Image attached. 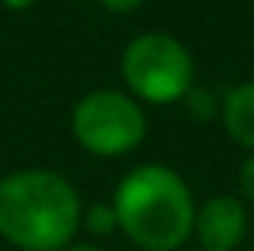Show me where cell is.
<instances>
[{
  "label": "cell",
  "instance_id": "obj_4",
  "mask_svg": "<svg viewBox=\"0 0 254 251\" xmlns=\"http://www.w3.org/2000/svg\"><path fill=\"white\" fill-rule=\"evenodd\" d=\"M145 113L132 97L119 90H93L71 113V132L90 155L119 158L138 148L145 138Z\"/></svg>",
  "mask_w": 254,
  "mask_h": 251
},
{
  "label": "cell",
  "instance_id": "obj_8",
  "mask_svg": "<svg viewBox=\"0 0 254 251\" xmlns=\"http://www.w3.org/2000/svg\"><path fill=\"white\" fill-rule=\"evenodd\" d=\"M187 100H190V110H193V116H199V120H209V116L216 113V100H212V97L206 94V90H193V87H190Z\"/></svg>",
  "mask_w": 254,
  "mask_h": 251
},
{
  "label": "cell",
  "instance_id": "obj_3",
  "mask_svg": "<svg viewBox=\"0 0 254 251\" xmlns=\"http://www.w3.org/2000/svg\"><path fill=\"white\" fill-rule=\"evenodd\" d=\"M123 81L148 103L184 100L193 87V58L180 39L168 32H145L123 52Z\"/></svg>",
  "mask_w": 254,
  "mask_h": 251
},
{
  "label": "cell",
  "instance_id": "obj_6",
  "mask_svg": "<svg viewBox=\"0 0 254 251\" xmlns=\"http://www.w3.org/2000/svg\"><path fill=\"white\" fill-rule=\"evenodd\" d=\"M222 126L242 148L254 151V81L238 84L222 100Z\"/></svg>",
  "mask_w": 254,
  "mask_h": 251
},
{
  "label": "cell",
  "instance_id": "obj_10",
  "mask_svg": "<svg viewBox=\"0 0 254 251\" xmlns=\"http://www.w3.org/2000/svg\"><path fill=\"white\" fill-rule=\"evenodd\" d=\"M100 3L113 13H129V10H135V6H142V0H100Z\"/></svg>",
  "mask_w": 254,
  "mask_h": 251
},
{
  "label": "cell",
  "instance_id": "obj_7",
  "mask_svg": "<svg viewBox=\"0 0 254 251\" xmlns=\"http://www.w3.org/2000/svg\"><path fill=\"white\" fill-rule=\"evenodd\" d=\"M81 229H87L93 239H106V235L119 232V222H116V209H113V203H93V206H84Z\"/></svg>",
  "mask_w": 254,
  "mask_h": 251
},
{
  "label": "cell",
  "instance_id": "obj_12",
  "mask_svg": "<svg viewBox=\"0 0 254 251\" xmlns=\"http://www.w3.org/2000/svg\"><path fill=\"white\" fill-rule=\"evenodd\" d=\"M36 0H3V6H10V10H26V6H32Z\"/></svg>",
  "mask_w": 254,
  "mask_h": 251
},
{
  "label": "cell",
  "instance_id": "obj_13",
  "mask_svg": "<svg viewBox=\"0 0 254 251\" xmlns=\"http://www.w3.org/2000/svg\"><path fill=\"white\" fill-rule=\"evenodd\" d=\"M190 251H199V248H190Z\"/></svg>",
  "mask_w": 254,
  "mask_h": 251
},
{
  "label": "cell",
  "instance_id": "obj_2",
  "mask_svg": "<svg viewBox=\"0 0 254 251\" xmlns=\"http://www.w3.org/2000/svg\"><path fill=\"white\" fill-rule=\"evenodd\" d=\"M119 232L142 251H184L193 239L196 203L187 181L168 164H138L113 193Z\"/></svg>",
  "mask_w": 254,
  "mask_h": 251
},
{
  "label": "cell",
  "instance_id": "obj_9",
  "mask_svg": "<svg viewBox=\"0 0 254 251\" xmlns=\"http://www.w3.org/2000/svg\"><path fill=\"white\" fill-rule=\"evenodd\" d=\"M238 190H242V200H248L254 206V155L238 168Z\"/></svg>",
  "mask_w": 254,
  "mask_h": 251
},
{
  "label": "cell",
  "instance_id": "obj_5",
  "mask_svg": "<svg viewBox=\"0 0 254 251\" xmlns=\"http://www.w3.org/2000/svg\"><path fill=\"white\" fill-rule=\"evenodd\" d=\"M248 235V206L242 196L216 193L196 206L193 239L199 251H235Z\"/></svg>",
  "mask_w": 254,
  "mask_h": 251
},
{
  "label": "cell",
  "instance_id": "obj_1",
  "mask_svg": "<svg viewBox=\"0 0 254 251\" xmlns=\"http://www.w3.org/2000/svg\"><path fill=\"white\" fill-rule=\"evenodd\" d=\"M81 216V193L58 171L26 168L0 181V239L19 251H64Z\"/></svg>",
  "mask_w": 254,
  "mask_h": 251
},
{
  "label": "cell",
  "instance_id": "obj_11",
  "mask_svg": "<svg viewBox=\"0 0 254 251\" xmlns=\"http://www.w3.org/2000/svg\"><path fill=\"white\" fill-rule=\"evenodd\" d=\"M64 251H106V248H100L97 242H71Z\"/></svg>",
  "mask_w": 254,
  "mask_h": 251
}]
</instances>
